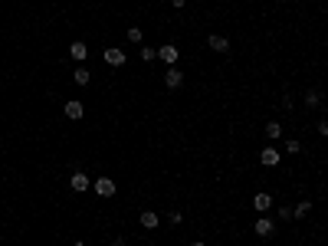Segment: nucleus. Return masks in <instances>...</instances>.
<instances>
[{"label":"nucleus","instance_id":"23","mask_svg":"<svg viewBox=\"0 0 328 246\" xmlns=\"http://www.w3.org/2000/svg\"><path fill=\"white\" fill-rule=\"evenodd\" d=\"M190 246H203V240H197V243H190Z\"/></svg>","mask_w":328,"mask_h":246},{"label":"nucleus","instance_id":"21","mask_svg":"<svg viewBox=\"0 0 328 246\" xmlns=\"http://www.w3.org/2000/svg\"><path fill=\"white\" fill-rule=\"evenodd\" d=\"M184 3H187V0H171V7H177V10L184 7Z\"/></svg>","mask_w":328,"mask_h":246},{"label":"nucleus","instance_id":"6","mask_svg":"<svg viewBox=\"0 0 328 246\" xmlns=\"http://www.w3.org/2000/svg\"><path fill=\"white\" fill-rule=\"evenodd\" d=\"M158 56H161V59H164L167 66H177V56H180V49L174 46V43H167V46H161V49H158Z\"/></svg>","mask_w":328,"mask_h":246},{"label":"nucleus","instance_id":"8","mask_svg":"<svg viewBox=\"0 0 328 246\" xmlns=\"http://www.w3.org/2000/svg\"><path fill=\"white\" fill-rule=\"evenodd\" d=\"M82 102H76V99H72V102H66V119H72V122H79L82 119Z\"/></svg>","mask_w":328,"mask_h":246},{"label":"nucleus","instance_id":"12","mask_svg":"<svg viewBox=\"0 0 328 246\" xmlns=\"http://www.w3.org/2000/svg\"><path fill=\"white\" fill-rule=\"evenodd\" d=\"M141 227H145V230H155V227H158V214H155V210H145V214H141Z\"/></svg>","mask_w":328,"mask_h":246},{"label":"nucleus","instance_id":"22","mask_svg":"<svg viewBox=\"0 0 328 246\" xmlns=\"http://www.w3.org/2000/svg\"><path fill=\"white\" fill-rule=\"evenodd\" d=\"M112 246H125V240H122V237H118V240H115V243H112Z\"/></svg>","mask_w":328,"mask_h":246},{"label":"nucleus","instance_id":"14","mask_svg":"<svg viewBox=\"0 0 328 246\" xmlns=\"http://www.w3.org/2000/svg\"><path fill=\"white\" fill-rule=\"evenodd\" d=\"M69 53H72V59H79V63H82V59L89 56V49H86V43H72Z\"/></svg>","mask_w":328,"mask_h":246},{"label":"nucleus","instance_id":"1","mask_svg":"<svg viewBox=\"0 0 328 246\" xmlns=\"http://www.w3.org/2000/svg\"><path fill=\"white\" fill-rule=\"evenodd\" d=\"M92 187H95L99 197H115V181H112V177H99Z\"/></svg>","mask_w":328,"mask_h":246},{"label":"nucleus","instance_id":"11","mask_svg":"<svg viewBox=\"0 0 328 246\" xmlns=\"http://www.w3.org/2000/svg\"><path fill=\"white\" fill-rule=\"evenodd\" d=\"M305 105H309V109H319V105H322V92H319V89H309V92H305Z\"/></svg>","mask_w":328,"mask_h":246},{"label":"nucleus","instance_id":"19","mask_svg":"<svg viewBox=\"0 0 328 246\" xmlns=\"http://www.w3.org/2000/svg\"><path fill=\"white\" fill-rule=\"evenodd\" d=\"M128 40H132V43H141V30H138V26H132V30H128Z\"/></svg>","mask_w":328,"mask_h":246},{"label":"nucleus","instance_id":"10","mask_svg":"<svg viewBox=\"0 0 328 246\" xmlns=\"http://www.w3.org/2000/svg\"><path fill=\"white\" fill-rule=\"evenodd\" d=\"M253 230H256V237H269V233H273V220H266V217H259Z\"/></svg>","mask_w":328,"mask_h":246},{"label":"nucleus","instance_id":"3","mask_svg":"<svg viewBox=\"0 0 328 246\" xmlns=\"http://www.w3.org/2000/svg\"><path fill=\"white\" fill-rule=\"evenodd\" d=\"M207 46H210L213 53H230V40H227V36H220V33L207 36Z\"/></svg>","mask_w":328,"mask_h":246},{"label":"nucleus","instance_id":"24","mask_svg":"<svg viewBox=\"0 0 328 246\" xmlns=\"http://www.w3.org/2000/svg\"><path fill=\"white\" fill-rule=\"evenodd\" d=\"M76 246H89V243H76Z\"/></svg>","mask_w":328,"mask_h":246},{"label":"nucleus","instance_id":"7","mask_svg":"<svg viewBox=\"0 0 328 246\" xmlns=\"http://www.w3.org/2000/svg\"><path fill=\"white\" fill-rule=\"evenodd\" d=\"M69 184H72V191H76V194H82V191H89V187H92V181H89V177L82 174V171H76Z\"/></svg>","mask_w":328,"mask_h":246},{"label":"nucleus","instance_id":"9","mask_svg":"<svg viewBox=\"0 0 328 246\" xmlns=\"http://www.w3.org/2000/svg\"><path fill=\"white\" fill-rule=\"evenodd\" d=\"M253 207H256L259 214H266V210L273 207V197H269V194H256V197H253Z\"/></svg>","mask_w":328,"mask_h":246},{"label":"nucleus","instance_id":"15","mask_svg":"<svg viewBox=\"0 0 328 246\" xmlns=\"http://www.w3.org/2000/svg\"><path fill=\"white\" fill-rule=\"evenodd\" d=\"M309 210H312V204H309V200H299V204L292 207V217H305Z\"/></svg>","mask_w":328,"mask_h":246},{"label":"nucleus","instance_id":"20","mask_svg":"<svg viewBox=\"0 0 328 246\" xmlns=\"http://www.w3.org/2000/svg\"><path fill=\"white\" fill-rule=\"evenodd\" d=\"M279 220H292V207H279Z\"/></svg>","mask_w":328,"mask_h":246},{"label":"nucleus","instance_id":"5","mask_svg":"<svg viewBox=\"0 0 328 246\" xmlns=\"http://www.w3.org/2000/svg\"><path fill=\"white\" fill-rule=\"evenodd\" d=\"M279 158H282V154L276 148H263V151H259V164H263V167H276Z\"/></svg>","mask_w":328,"mask_h":246},{"label":"nucleus","instance_id":"13","mask_svg":"<svg viewBox=\"0 0 328 246\" xmlns=\"http://www.w3.org/2000/svg\"><path fill=\"white\" fill-rule=\"evenodd\" d=\"M72 79H76V86H89V79H92V76H89L86 66H79V69L72 72Z\"/></svg>","mask_w":328,"mask_h":246},{"label":"nucleus","instance_id":"16","mask_svg":"<svg viewBox=\"0 0 328 246\" xmlns=\"http://www.w3.org/2000/svg\"><path fill=\"white\" fill-rule=\"evenodd\" d=\"M266 135H269V138H279L282 135V125H279V122H269V125H266Z\"/></svg>","mask_w":328,"mask_h":246},{"label":"nucleus","instance_id":"18","mask_svg":"<svg viewBox=\"0 0 328 246\" xmlns=\"http://www.w3.org/2000/svg\"><path fill=\"white\" fill-rule=\"evenodd\" d=\"M155 56H158V49H151V46H141V59H145V63H151Z\"/></svg>","mask_w":328,"mask_h":246},{"label":"nucleus","instance_id":"17","mask_svg":"<svg viewBox=\"0 0 328 246\" xmlns=\"http://www.w3.org/2000/svg\"><path fill=\"white\" fill-rule=\"evenodd\" d=\"M299 151H302V144H299L296 138H289V141H286V154H299Z\"/></svg>","mask_w":328,"mask_h":246},{"label":"nucleus","instance_id":"2","mask_svg":"<svg viewBox=\"0 0 328 246\" xmlns=\"http://www.w3.org/2000/svg\"><path fill=\"white\" fill-rule=\"evenodd\" d=\"M180 82H184V72H180L177 66H167V72H164V86H167V89H177Z\"/></svg>","mask_w":328,"mask_h":246},{"label":"nucleus","instance_id":"4","mask_svg":"<svg viewBox=\"0 0 328 246\" xmlns=\"http://www.w3.org/2000/svg\"><path fill=\"white\" fill-rule=\"evenodd\" d=\"M105 63H109V66H125V49H122V46H109V49H105Z\"/></svg>","mask_w":328,"mask_h":246}]
</instances>
